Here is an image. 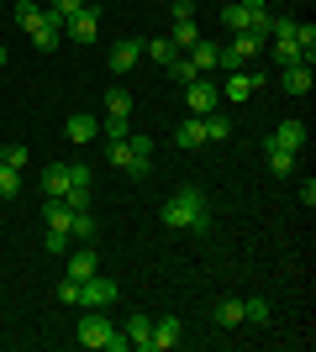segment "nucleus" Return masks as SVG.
Wrapping results in <instances>:
<instances>
[{
	"label": "nucleus",
	"mask_w": 316,
	"mask_h": 352,
	"mask_svg": "<svg viewBox=\"0 0 316 352\" xmlns=\"http://www.w3.org/2000/svg\"><path fill=\"white\" fill-rule=\"evenodd\" d=\"M164 226H169V232H196V236H206L211 232L206 190H200V184H180V190L169 195V206H164Z\"/></svg>",
	"instance_id": "1"
},
{
	"label": "nucleus",
	"mask_w": 316,
	"mask_h": 352,
	"mask_svg": "<svg viewBox=\"0 0 316 352\" xmlns=\"http://www.w3.org/2000/svg\"><path fill=\"white\" fill-rule=\"evenodd\" d=\"M74 337H79V347H90V352H127V347H132V342L111 326V316H105V310H85Z\"/></svg>",
	"instance_id": "2"
},
{
	"label": "nucleus",
	"mask_w": 316,
	"mask_h": 352,
	"mask_svg": "<svg viewBox=\"0 0 316 352\" xmlns=\"http://www.w3.org/2000/svg\"><path fill=\"white\" fill-rule=\"evenodd\" d=\"M116 284L111 279H101V274H90V279L79 284V305H90V310H105V305H116Z\"/></svg>",
	"instance_id": "3"
},
{
	"label": "nucleus",
	"mask_w": 316,
	"mask_h": 352,
	"mask_svg": "<svg viewBox=\"0 0 316 352\" xmlns=\"http://www.w3.org/2000/svg\"><path fill=\"white\" fill-rule=\"evenodd\" d=\"M185 100H190V116H206V111H216V105H222V89L206 85V74H200L196 85H185Z\"/></svg>",
	"instance_id": "4"
},
{
	"label": "nucleus",
	"mask_w": 316,
	"mask_h": 352,
	"mask_svg": "<svg viewBox=\"0 0 316 352\" xmlns=\"http://www.w3.org/2000/svg\"><path fill=\"white\" fill-rule=\"evenodd\" d=\"M63 43V21L53 11H43L37 21H32V47H43V53H53V47Z\"/></svg>",
	"instance_id": "5"
},
{
	"label": "nucleus",
	"mask_w": 316,
	"mask_h": 352,
	"mask_svg": "<svg viewBox=\"0 0 316 352\" xmlns=\"http://www.w3.org/2000/svg\"><path fill=\"white\" fill-rule=\"evenodd\" d=\"M95 27H101V6H85L79 16H69V21H63V37H69V43H90Z\"/></svg>",
	"instance_id": "6"
},
{
	"label": "nucleus",
	"mask_w": 316,
	"mask_h": 352,
	"mask_svg": "<svg viewBox=\"0 0 316 352\" xmlns=\"http://www.w3.org/2000/svg\"><path fill=\"white\" fill-rule=\"evenodd\" d=\"M264 142H269V147H285V153H301V147H306V121H280Z\"/></svg>",
	"instance_id": "7"
},
{
	"label": "nucleus",
	"mask_w": 316,
	"mask_h": 352,
	"mask_svg": "<svg viewBox=\"0 0 316 352\" xmlns=\"http://www.w3.org/2000/svg\"><path fill=\"white\" fill-rule=\"evenodd\" d=\"M264 85V74H248V69H232L227 74V85H222V95L227 100H248V95H253V89Z\"/></svg>",
	"instance_id": "8"
},
{
	"label": "nucleus",
	"mask_w": 316,
	"mask_h": 352,
	"mask_svg": "<svg viewBox=\"0 0 316 352\" xmlns=\"http://www.w3.org/2000/svg\"><path fill=\"white\" fill-rule=\"evenodd\" d=\"M180 347V321L164 316V321H153V337H148V352H174Z\"/></svg>",
	"instance_id": "9"
},
{
	"label": "nucleus",
	"mask_w": 316,
	"mask_h": 352,
	"mask_svg": "<svg viewBox=\"0 0 316 352\" xmlns=\"http://www.w3.org/2000/svg\"><path fill=\"white\" fill-rule=\"evenodd\" d=\"M43 195H48V200H63V195H69V163L43 168Z\"/></svg>",
	"instance_id": "10"
},
{
	"label": "nucleus",
	"mask_w": 316,
	"mask_h": 352,
	"mask_svg": "<svg viewBox=\"0 0 316 352\" xmlns=\"http://www.w3.org/2000/svg\"><path fill=\"white\" fill-rule=\"evenodd\" d=\"M137 58H143V43H116L111 47V74H127V69H137Z\"/></svg>",
	"instance_id": "11"
},
{
	"label": "nucleus",
	"mask_w": 316,
	"mask_h": 352,
	"mask_svg": "<svg viewBox=\"0 0 316 352\" xmlns=\"http://www.w3.org/2000/svg\"><path fill=\"white\" fill-rule=\"evenodd\" d=\"M105 158L116 163V168H127V174H137V179H143V163L132 158V142H127V137H121V142H105Z\"/></svg>",
	"instance_id": "12"
},
{
	"label": "nucleus",
	"mask_w": 316,
	"mask_h": 352,
	"mask_svg": "<svg viewBox=\"0 0 316 352\" xmlns=\"http://www.w3.org/2000/svg\"><path fill=\"white\" fill-rule=\"evenodd\" d=\"M63 132H69V142H95L101 121H95L90 111H79V116H69V126H63Z\"/></svg>",
	"instance_id": "13"
},
{
	"label": "nucleus",
	"mask_w": 316,
	"mask_h": 352,
	"mask_svg": "<svg viewBox=\"0 0 316 352\" xmlns=\"http://www.w3.org/2000/svg\"><path fill=\"white\" fill-rule=\"evenodd\" d=\"M280 85H285L290 95H306V89H311V63H290V69H280Z\"/></svg>",
	"instance_id": "14"
},
{
	"label": "nucleus",
	"mask_w": 316,
	"mask_h": 352,
	"mask_svg": "<svg viewBox=\"0 0 316 352\" xmlns=\"http://www.w3.org/2000/svg\"><path fill=\"white\" fill-rule=\"evenodd\" d=\"M121 337L132 342L137 352H148V337H153V316H143V310H137L132 321H127V331H121Z\"/></svg>",
	"instance_id": "15"
},
{
	"label": "nucleus",
	"mask_w": 316,
	"mask_h": 352,
	"mask_svg": "<svg viewBox=\"0 0 316 352\" xmlns=\"http://www.w3.org/2000/svg\"><path fill=\"white\" fill-rule=\"evenodd\" d=\"M200 126H206V142H227V137H232V121H227L222 105H216V111H206V116H200Z\"/></svg>",
	"instance_id": "16"
},
{
	"label": "nucleus",
	"mask_w": 316,
	"mask_h": 352,
	"mask_svg": "<svg viewBox=\"0 0 316 352\" xmlns=\"http://www.w3.org/2000/svg\"><path fill=\"white\" fill-rule=\"evenodd\" d=\"M227 47L248 63V58H258V53H264V37H258V32H232V43H227Z\"/></svg>",
	"instance_id": "17"
},
{
	"label": "nucleus",
	"mask_w": 316,
	"mask_h": 352,
	"mask_svg": "<svg viewBox=\"0 0 316 352\" xmlns=\"http://www.w3.org/2000/svg\"><path fill=\"white\" fill-rule=\"evenodd\" d=\"M174 142H180L185 153L206 142V126H200V116H185V121H180V132H174Z\"/></svg>",
	"instance_id": "18"
},
{
	"label": "nucleus",
	"mask_w": 316,
	"mask_h": 352,
	"mask_svg": "<svg viewBox=\"0 0 316 352\" xmlns=\"http://www.w3.org/2000/svg\"><path fill=\"white\" fill-rule=\"evenodd\" d=\"M143 53H148L153 63H164V69H169V63H174V53H180V47L169 43V37H143Z\"/></svg>",
	"instance_id": "19"
},
{
	"label": "nucleus",
	"mask_w": 316,
	"mask_h": 352,
	"mask_svg": "<svg viewBox=\"0 0 316 352\" xmlns=\"http://www.w3.org/2000/svg\"><path fill=\"white\" fill-rule=\"evenodd\" d=\"M295 53H301V63L316 58V27L311 21H295Z\"/></svg>",
	"instance_id": "20"
},
{
	"label": "nucleus",
	"mask_w": 316,
	"mask_h": 352,
	"mask_svg": "<svg viewBox=\"0 0 316 352\" xmlns=\"http://www.w3.org/2000/svg\"><path fill=\"white\" fill-rule=\"evenodd\" d=\"M169 79H174V85H196V79H200V69L190 63V53H174V63H169Z\"/></svg>",
	"instance_id": "21"
},
{
	"label": "nucleus",
	"mask_w": 316,
	"mask_h": 352,
	"mask_svg": "<svg viewBox=\"0 0 316 352\" xmlns=\"http://www.w3.org/2000/svg\"><path fill=\"white\" fill-rule=\"evenodd\" d=\"M169 43L180 47V53H190V47L200 43V27H196V21H174V32H169Z\"/></svg>",
	"instance_id": "22"
},
{
	"label": "nucleus",
	"mask_w": 316,
	"mask_h": 352,
	"mask_svg": "<svg viewBox=\"0 0 316 352\" xmlns=\"http://www.w3.org/2000/svg\"><path fill=\"white\" fill-rule=\"evenodd\" d=\"M90 274H95V248L85 242V252H74V258H69V279H79V284H85Z\"/></svg>",
	"instance_id": "23"
},
{
	"label": "nucleus",
	"mask_w": 316,
	"mask_h": 352,
	"mask_svg": "<svg viewBox=\"0 0 316 352\" xmlns=\"http://www.w3.org/2000/svg\"><path fill=\"white\" fill-rule=\"evenodd\" d=\"M69 236H74V242H95V216L90 210H74V216H69Z\"/></svg>",
	"instance_id": "24"
},
{
	"label": "nucleus",
	"mask_w": 316,
	"mask_h": 352,
	"mask_svg": "<svg viewBox=\"0 0 316 352\" xmlns=\"http://www.w3.org/2000/svg\"><path fill=\"white\" fill-rule=\"evenodd\" d=\"M216 53H222V47H216V43H206V37H200V43L190 47V63H196L200 74H211V69H216Z\"/></svg>",
	"instance_id": "25"
},
{
	"label": "nucleus",
	"mask_w": 316,
	"mask_h": 352,
	"mask_svg": "<svg viewBox=\"0 0 316 352\" xmlns=\"http://www.w3.org/2000/svg\"><path fill=\"white\" fill-rule=\"evenodd\" d=\"M16 195H21V168L0 163V200H16Z\"/></svg>",
	"instance_id": "26"
},
{
	"label": "nucleus",
	"mask_w": 316,
	"mask_h": 352,
	"mask_svg": "<svg viewBox=\"0 0 316 352\" xmlns=\"http://www.w3.org/2000/svg\"><path fill=\"white\" fill-rule=\"evenodd\" d=\"M63 206H69V210H90V206H95V190H90V184H69Z\"/></svg>",
	"instance_id": "27"
},
{
	"label": "nucleus",
	"mask_w": 316,
	"mask_h": 352,
	"mask_svg": "<svg viewBox=\"0 0 316 352\" xmlns=\"http://www.w3.org/2000/svg\"><path fill=\"white\" fill-rule=\"evenodd\" d=\"M101 132H105V142H121V137H132V116H105Z\"/></svg>",
	"instance_id": "28"
},
{
	"label": "nucleus",
	"mask_w": 316,
	"mask_h": 352,
	"mask_svg": "<svg viewBox=\"0 0 316 352\" xmlns=\"http://www.w3.org/2000/svg\"><path fill=\"white\" fill-rule=\"evenodd\" d=\"M242 321L264 326V321H269V300H264V294H253V300H242Z\"/></svg>",
	"instance_id": "29"
},
{
	"label": "nucleus",
	"mask_w": 316,
	"mask_h": 352,
	"mask_svg": "<svg viewBox=\"0 0 316 352\" xmlns=\"http://www.w3.org/2000/svg\"><path fill=\"white\" fill-rule=\"evenodd\" d=\"M264 153H269V174H290V168H295V153H285V147L264 142Z\"/></svg>",
	"instance_id": "30"
},
{
	"label": "nucleus",
	"mask_w": 316,
	"mask_h": 352,
	"mask_svg": "<svg viewBox=\"0 0 316 352\" xmlns=\"http://www.w3.org/2000/svg\"><path fill=\"white\" fill-rule=\"evenodd\" d=\"M105 116H132V95H127V89H111V95H105Z\"/></svg>",
	"instance_id": "31"
},
{
	"label": "nucleus",
	"mask_w": 316,
	"mask_h": 352,
	"mask_svg": "<svg viewBox=\"0 0 316 352\" xmlns=\"http://www.w3.org/2000/svg\"><path fill=\"white\" fill-rule=\"evenodd\" d=\"M11 16H16V21H21V27L32 32V21L43 16V6H37V0H16V6H11Z\"/></svg>",
	"instance_id": "32"
},
{
	"label": "nucleus",
	"mask_w": 316,
	"mask_h": 352,
	"mask_svg": "<svg viewBox=\"0 0 316 352\" xmlns=\"http://www.w3.org/2000/svg\"><path fill=\"white\" fill-rule=\"evenodd\" d=\"M216 321L222 326H242V300H222V305H216Z\"/></svg>",
	"instance_id": "33"
},
{
	"label": "nucleus",
	"mask_w": 316,
	"mask_h": 352,
	"mask_svg": "<svg viewBox=\"0 0 316 352\" xmlns=\"http://www.w3.org/2000/svg\"><path fill=\"white\" fill-rule=\"evenodd\" d=\"M48 11L59 16V21H69V16H79V11H85V0H53Z\"/></svg>",
	"instance_id": "34"
},
{
	"label": "nucleus",
	"mask_w": 316,
	"mask_h": 352,
	"mask_svg": "<svg viewBox=\"0 0 316 352\" xmlns=\"http://www.w3.org/2000/svg\"><path fill=\"white\" fill-rule=\"evenodd\" d=\"M69 242H74V236L63 232V226H48V252H69Z\"/></svg>",
	"instance_id": "35"
},
{
	"label": "nucleus",
	"mask_w": 316,
	"mask_h": 352,
	"mask_svg": "<svg viewBox=\"0 0 316 352\" xmlns=\"http://www.w3.org/2000/svg\"><path fill=\"white\" fill-rule=\"evenodd\" d=\"M274 63H280V69H290V63H301L295 43H274Z\"/></svg>",
	"instance_id": "36"
},
{
	"label": "nucleus",
	"mask_w": 316,
	"mask_h": 352,
	"mask_svg": "<svg viewBox=\"0 0 316 352\" xmlns=\"http://www.w3.org/2000/svg\"><path fill=\"white\" fill-rule=\"evenodd\" d=\"M27 158H32V153H27V142H11L0 163H11V168H27Z\"/></svg>",
	"instance_id": "37"
},
{
	"label": "nucleus",
	"mask_w": 316,
	"mask_h": 352,
	"mask_svg": "<svg viewBox=\"0 0 316 352\" xmlns=\"http://www.w3.org/2000/svg\"><path fill=\"white\" fill-rule=\"evenodd\" d=\"M59 300H63V305H79V279L63 274V279H59Z\"/></svg>",
	"instance_id": "38"
},
{
	"label": "nucleus",
	"mask_w": 316,
	"mask_h": 352,
	"mask_svg": "<svg viewBox=\"0 0 316 352\" xmlns=\"http://www.w3.org/2000/svg\"><path fill=\"white\" fill-rule=\"evenodd\" d=\"M169 11H174V21H196V0H174Z\"/></svg>",
	"instance_id": "39"
},
{
	"label": "nucleus",
	"mask_w": 316,
	"mask_h": 352,
	"mask_svg": "<svg viewBox=\"0 0 316 352\" xmlns=\"http://www.w3.org/2000/svg\"><path fill=\"white\" fill-rule=\"evenodd\" d=\"M69 184H90V168H85V163H69Z\"/></svg>",
	"instance_id": "40"
},
{
	"label": "nucleus",
	"mask_w": 316,
	"mask_h": 352,
	"mask_svg": "<svg viewBox=\"0 0 316 352\" xmlns=\"http://www.w3.org/2000/svg\"><path fill=\"white\" fill-rule=\"evenodd\" d=\"M0 69H6V43H0Z\"/></svg>",
	"instance_id": "41"
},
{
	"label": "nucleus",
	"mask_w": 316,
	"mask_h": 352,
	"mask_svg": "<svg viewBox=\"0 0 316 352\" xmlns=\"http://www.w3.org/2000/svg\"><path fill=\"white\" fill-rule=\"evenodd\" d=\"M0 158H6V142H0Z\"/></svg>",
	"instance_id": "42"
},
{
	"label": "nucleus",
	"mask_w": 316,
	"mask_h": 352,
	"mask_svg": "<svg viewBox=\"0 0 316 352\" xmlns=\"http://www.w3.org/2000/svg\"><path fill=\"white\" fill-rule=\"evenodd\" d=\"M0 6H6V0H0Z\"/></svg>",
	"instance_id": "43"
}]
</instances>
